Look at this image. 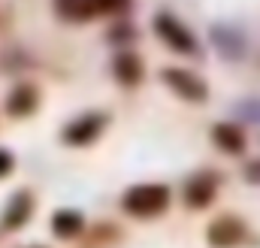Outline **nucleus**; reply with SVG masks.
Returning <instances> with one entry per match:
<instances>
[{
    "label": "nucleus",
    "mask_w": 260,
    "mask_h": 248,
    "mask_svg": "<svg viewBox=\"0 0 260 248\" xmlns=\"http://www.w3.org/2000/svg\"><path fill=\"white\" fill-rule=\"evenodd\" d=\"M170 206V188L160 182H145V185H133L121 197V209L136 215V218H151L160 215Z\"/></svg>",
    "instance_id": "1"
},
{
    "label": "nucleus",
    "mask_w": 260,
    "mask_h": 248,
    "mask_svg": "<svg viewBox=\"0 0 260 248\" xmlns=\"http://www.w3.org/2000/svg\"><path fill=\"white\" fill-rule=\"evenodd\" d=\"M154 34H157V37H160L173 52H179V55H197L194 34H191L179 18H173L170 12L154 15Z\"/></svg>",
    "instance_id": "2"
},
{
    "label": "nucleus",
    "mask_w": 260,
    "mask_h": 248,
    "mask_svg": "<svg viewBox=\"0 0 260 248\" xmlns=\"http://www.w3.org/2000/svg\"><path fill=\"white\" fill-rule=\"evenodd\" d=\"M164 82H167V85H170L179 97H185V100H191V103H203V100L209 97L206 82H200L194 73H188V70L167 67V70H164Z\"/></svg>",
    "instance_id": "3"
},
{
    "label": "nucleus",
    "mask_w": 260,
    "mask_h": 248,
    "mask_svg": "<svg viewBox=\"0 0 260 248\" xmlns=\"http://www.w3.org/2000/svg\"><path fill=\"white\" fill-rule=\"evenodd\" d=\"M103 124H106V118H103L100 112L79 115L76 121H70V124L64 127V142H67V145H76V148H82V145L94 142V139L103 133Z\"/></svg>",
    "instance_id": "4"
},
{
    "label": "nucleus",
    "mask_w": 260,
    "mask_h": 248,
    "mask_svg": "<svg viewBox=\"0 0 260 248\" xmlns=\"http://www.w3.org/2000/svg\"><path fill=\"white\" fill-rule=\"evenodd\" d=\"M206 239L212 248H233L245 239V227L239 218H215L206 230Z\"/></svg>",
    "instance_id": "5"
},
{
    "label": "nucleus",
    "mask_w": 260,
    "mask_h": 248,
    "mask_svg": "<svg viewBox=\"0 0 260 248\" xmlns=\"http://www.w3.org/2000/svg\"><path fill=\"white\" fill-rule=\"evenodd\" d=\"M209 37H212L215 49H218L224 58L239 61V58L245 55V37H242V30H239V27H230V24H212Z\"/></svg>",
    "instance_id": "6"
},
{
    "label": "nucleus",
    "mask_w": 260,
    "mask_h": 248,
    "mask_svg": "<svg viewBox=\"0 0 260 248\" xmlns=\"http://www.w3.org/2000/svg\"><path fill=\"white\" fill-rule=\"evenodd\" d=\"M30 212H34V197H30L27 191H18L15 197H9V203H6V209H3V215H0V224H3L6 230H18V227L27 224Z\"/></svg>",
    "instance_id": "7"
},
{
    "label": "nucleus",
    "mask_w": 260,
    "mask_h": 248,
    "mask_svg": "<svg viewBox=\"0 0 260 248\" xmlns=\"http://www.w3.org/2000/svg\"><path fill=\"white\" fill-rule=\"evenodd\" d=\"M215 188H218V179L212 176V173H200L194 176L188 188H185V200H188V206L191 209H203V206H209L212 203V197H215Z\"/></svg>",
    "instance_id": "8"
},
{
    "label": "nucleus",
    "mask_w": 260,
    "mask_h": 248,
    "mask_svg": "<svg viewBox=\"0 0 260 248\" xmlns=\"http://www.w3.org/2000/svg\"><path fill=\"white\" fill-rule=\"evenodd\" d=\"M212 142L221 151H230V154H242L245 151V133H242V127L227 124V121L212 127Z\"/></svg>",
    "instance_id": "9"
},
{
    "label": "nucleus",
    "mask_w": 260,
    "mask_h": 248,
    "mask_svg": "<svg viewBox=\"0 0 260 248\" xmlns=\"http://www.w3.org/2000/svg\"><path fill=\"white\" fill-rule=\"evenodd\" d=\"M82 227H85V218H82L76 209H61V212H55V215H52V233H55V236H61V239L76 236Z\"/></svg>",
    "instance_id": "10"
},
{
    "label": "nucleus",
    "mask_w": 260,
    "mask_h": 248,
    "mask_svg": "<svg viewBox=\"0 0 260 248\" xmlns=\"http://www.w3.org/2000/svg\"><path fill=\"white\" fill-rule=\"evenodd\" d=\"M115 76L121 85H136L142 79V61L136 52H118L115 58Z\"/></svg>",
    "instance_id": "11"
},
{
    "label": "nucleus",
    "mask_w": 260,
    "mask_h": 248,
    "mask_svg": "<svg viewBox=\"0 0 260 248\" xmlns=\"http://www.w3.org/2000/svg\"><path fill=\"white\" fill-rule=\"evenodd\" d=\"M37 109V91L30 88V85H18L12 94H9V100H6V112L9 115H27V112H34Z\"/></svg>",
    "instance_id": "12"
},
{
    "label": "nucleus",
    "mask_w": 260,
    "mask_h": 248,
    "mask_svg": "<svg viewBox=\"0 0 260 248\" xmlns=\"http://www.w3.org/2000/svg\"><path fill=\"white\" fill-rule=\"evenodd\" d=\"M55 12L64 21H88L91 15H97L88 0H55Z\"/></svg>",
    "instance_id": "13"
},
{
    "label": "nucleus",
    "mask_w": 260,
    "mask_h": 248,
    "mask_svg": "<svg viewBox=\"0 0 260 248\" xmlns=\"http://www.w3.org/2000/svg\"><path fill=\"white\" fill-rule=\"evenodd\" d=\"M233 112L245 124H260V100H242V103H236Z\"/></svg>",
    "instance_id": "14"
},
{
    "label": "nucleus",
    "mask_w": 260,
    "mask_h": 248,
    "mask_svg": "<svg viewBox=\"0 0 260 248\" xmlns=\"http://www.w3.org/2000/svg\"><path fill=\"white\" fill-rule=\"evenodd\" d=\"M94 6V12H124L130 0H88Z\"/></svg>",
    "instance_id": "15"
},
{
    "label": "nucleus",
    "mask_w": 260,
    "mask_h": 248,
    "mask_svg": "<svg viewBox=\"0 0 260 248\" xmlns=\"http://www.w3.org/2000/svg\"><path fill=\"white\" fill-rule=\"evenodd\" d=\"M242 176H245V182H248V185H260V158L245 164V173H242Z\"/></svg>",
    "instance_id": "16"
},
{
    "label": "nucleus",
    "mask_w": 260,
    "mask_h": 248,
    "mask_svg": "<svg viewBox=\"0 0 260 248\" xmlns=\"http://www.w3.org/2000/svg\"><path fill=\"white\" fill-rule=\"evenodd\" d=\"M12 164H15V158H12L6 148H0V179H3L6 173H12Z\"/></svg>",
    "instance_id": "17"
},
{
    "label": "nucleus",
    "mask_w": 260,
    "mask_h": 248,
    "mask_svg": "<svg viewBox=\"0 0 260 248\" xmlns=\"http://www.w3.org/2000/svg\"><path fill=\"white\" fill-rule=\"evenodd\" d=\"M34 248H46V245H34Z\"/></svg>",
    "instance_id": "18"
}]
</instances>
